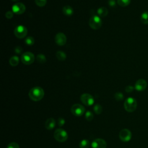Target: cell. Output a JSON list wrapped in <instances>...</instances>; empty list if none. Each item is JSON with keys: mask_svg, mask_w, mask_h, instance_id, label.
I'll return each mask as SVG.
<instances>
[{"mask_svg": "<svg viewBox=\"0 0 148 148\" xmlns=\"http://www.w3.org/2000/svg\"><path fill=\"white\" fill-rule=\"evenodd\" d=\"M27 33L28 31L26 27L22 25L18 26L17 27L15 28L14 30V34L15 36L19 39L24 38L27 35Z\"/></svg>", "mask_w": 148, "mask_h": 148, "instance_id": "cell-5", "label": "cell"}, {"mask_svg": "<svg viewBox=\"0 0 148 148\" xmlns=\"http://www.w3.org/2000/svg\"><path fill=\"white\" fill-rule=\"evenodd\" d=\"M5 16L8 19H11L14 16V12H11V11H8L5 14Z\"/></svg>", "mask_w": 148, "mask_h": 148, "instance_id": "cell-29", "label": "cell"}, {"mask_svg": "<svg viewBox=\"0 0 148 148\" xmlns=\"http://www.w3.org/2000/svg\"><path fill=\"white\" fill-rule=\"evenodd\" d=\"M90 146V142L88 140L83 139L79 143L80 148H88Z\"/></svg>", "mask_w": 148, "mask_h": 148, "instance_id": "cell-21", "label": "cell"}, {"mask_svg": "<svg viewBox=\"0 0 148 148\" xmlns=\"http://www.w3.org/2000/svg\"><path fill=\"white\" fill-rule=\"evenodd\" d=\"M85 117H86V119L88 121H91L93 118H94V116H93V114L91 112H90V110L89 111H87L86 114H85Z\"/></svg>", "mask_w": 148, "mask_h": 148, "instance_id": "cell-26", "label": "cell"}, {"mask_svg": "<svg viewBox=\"0 0 148 148\" xmlns=\"http://www.w3.org/2000/svg\"><path fill=\"white\" fill-rule=\"evenodd\" d=\"M80 100L86 106H91L94 102V100L93 96L89 94H83L80 97Z\"/></svg>", "mask_w": 148, "mask_h": 148, "instance_id": "cell-8", "label": "cell"}, {"mask_svg": "<svg viewBox=\"0 0 148 148\" xmlns=\"http://www.w3.org/2000/svg\"><path fill=\"white\" fill-rule=\"evenodd\" d=\"M19 63V57L16 56H12L10 60V64L13 67L17 66Z\"/></svg>", "mask_w": 148, "mask_h": 148, "instance_id": "cell-18", "label": "cell"}, {"mask_svg": "<svg viewBox=\"0 0 148 148\" xmlns=\"http://www.w3.org/2000/svg\"><path fill=\"white\" fill-rule=\"evenodd\" d=\"M147 82L143 79H140L138 80L135 85V89L139 91H142L145 90L147 87Z\"/></svg>", "mask_w": 148, "mask_h": 148, "instance_id": "cell-13", "label": "cell"}, {"mask_svg": "<svg viewBox=\"0 0 148 148\" xmlns=\"http://www.w3.org/2000/svg\"><path fill=\"white\" fill-rule=\"evenodd\" d=\"M15 52H16V53L19 54V53H20L22 52V48H21L20 46H18V47H16V48H15Z\"/></svg>", "mask_w": 148, "mask_h": 148, "instance_id": "cell-32", "label": "cell"}, {"mask_svg": "<svg viewBox=\"0 0 148 148\" xmlns=\"http://www.w3.org/2000/svg\"><path fill=\"white\" fill-rule=\"evenodd\" d=\"M109 4L110 6L113 7V6L115 5V1H114V0H110L109 3Z\"/></svg>", "mask_w": 148, "mask_h": 148, "instance_id": "cell-33", "label": "cell"}, {"mask_svg": "<svg viewBox=\"0 0 148 148\" xmlns=\"http://www.w3.org/2000/svg\"><path fill=\"white\" fill-rule=\"evenodd\" d=\"M85 111V108L80 104H75L71 107V112L74 116H82Z\"/></svg>", "mask_w": 148, "mask_h": 148, "instance_id": "cell-7", "label": "cell"}, {"mask_svg": "<svg viewBox=\"0 0 148 148\" xmlns=\"http://www.w3.org/2000/svg\"><path fill=\"white\" fill-rule=\"evenodd\" d=\"M108 10L105 7H101L97 10V14L100 17H105L108 15Z\"/></svg>", "mask_w": 148, "mask_h": 148, "instance_id": "cell-16", "label": "cell"}, {"mask_svg": "<svg viewBox=\"0 0 148 148\" xmlns=\"http://www.w3.org/2000/svg\"><path fill=\"white\" fill-rule=\"evenodd\" d=\"M35 2L38 7H42L46 4L47 0H35Z\"/></svg>", "mask_w": 148, "mask_h": 148, "instance_id": "cell-25", "label": "cell"}, {"mask_svg": "<svg viewBox=\"0 0 148 148\" xmlns=\"http://www.w3.org/2000/svg\"><path fill=\"white\" fill-rule=\"evenodd\" d=\"M37 60L40 63H44L46 62V57L44 55L39 54L37 57Z\"/></svg>", "mask_w": 148, "mask_h": 148, "instance_id": "cell-23", "label": "cell"}, {"mask_svg": "<svg viewBox=\"0 0 148 148\" xmlns=\"http://www.w3.org/2000/svg\"><path fill=\"white\" fill-rule=\"evenodd\" d=\"M12 1H14V2H18V1H19V0H12Z\"/></svg>", "mask_w": 148, "mask_h": 148, "instance_id": "cell-34", "label": "cell"}, {"mask_svg": "<svg viewBox=\"0 0 148 148\" xmlns=\"http://www.w3.org/2000/svg\"><path fill=\"white\" fill-rule=\"evenodd\" d=\"M115 98L117 101H121L124 98V95L121 93L117 92L115 94Z\"/></svg>", "mask_w": 148, "mask_h": 148, "instance_id": "cell-27", "label": "cell"}, {"mask_svg": "<svg viewBox=\"0 0 148 148\" xmlns=\"http://www.w3.org/2000/svg\"><path fill=\"white\" fill-rule=\"evenodd\" d=\"M91 146L93 148H106V142L103 139L97 138L93 141Z\"/></svg>", "mask_w": 148, "mask_h": 148, "instance_id": "cell-11", "label": "cell"}, {"mask_svg": "<svg viewBox=\"0 0 148 148\" xmlns=\"http://www.w3.org/2000/svg\"><path fill=\"white\" fill-rule=\"evenodd\" d=\"M134 89V87H132V86H127V87H125V91H126V92H127V93H131V92L133 91Z\"/></svg>", "mask_w": 148, "mask_h": 148, "instance_id": "cell-31", "label": "cell"}, {"mask_svg": "<svg viewBox=\"0 0 148 148\" xmlns=\"http://www.w3.org/2000/svg\"><path fill=\"white\" fill-rule=\"evenodd\" d=\"M54 137L57 141L64 142L68 139L67 132L63 129H57L54 133Z\"/></svg>", "mask_w": 148, "mask_h": 148, "instance_id": "cell-3", "label": "cell"}, {"mask_svg": "<svg viewBox=\"0 0 148 148\" xmlns=\"http://www.w3.org/2000/svg\"><path fill=\"white\" fill-rule=\"evenodd\" d=\"M89 25L93 30H98L102 26V20L100 16L94 15L89 20Z\"/></svg>", "mask_w": 148, "mask_h": 148, "instance_id": "cell-4", "label": "cell"}, {"mask_svg": "<svg viewBox=\"0 0 148 148\" xmlns=\"http://www.w3.org/2000/svg\"><path fill=\"white\" fill-rule=\"evenodd\" d=\"M7 148H20V147H19V145L17 143L11 142L8 145Z\"/></svg>", "mask_w": 148, "mask_h": 148, "instance_id": "cell-28", "label": "cell"}, {"mask_svg": "<svg viewBox=\"0 0 148 148\" xmlns=\"http://www.w3.org/2000/svg\"><path fill=\"white\" fill-rule=\"evenodd\" d=\"M140 21L144 25H148V11H145L142 14Z\"/></svg>", "mask_w": 148, "mask_h": 148, "instance_id": "cell-17", "label": "cell"}, {"mask_svg": "<svg viewBox=\"0 0 148 148\" xmlns=\"http://www.w3.org/2000/svg\"><path fill=\"white\" fill-rule=\"evenodd\" d=\"M131 2V0H117V4L121 7L128 6Z\"/></svg>", "mask_w": 148, "mask_h": 148, "instance_id": "cell-20", "label": "cell"}, {"mask_svg": "<svg viewBox=\"0 0 148 148\" xmlns=\"http://www.w3.org/2000/svg\"><path fill=\"white\" fill-rule=\"evenodd\" d=\"M45 128L48 130L53 129L56 125V121L53 118L48 119L45 122Z\"/></svg>", "mask_w": 148, "mask_h": 148, "instance_id": "cell-14", "label": "cell"}, {"mask_svg": "<svg viewBox=\"0 0 148 148\" xmlns=\"http://www.w3.org/2000/svg\"><path fill=\"white\" fill-rule=\"evenodd\" d=\"M131 132L128 129H123L119 133V138L123 142H128L131 138Z\"/></svg>", "mask_w": 148, "mask_h": 148, "instance_id": "cell-10", "label": "cell"}, {"mask_svg": "<svg viewBox=\"0 0 148 148\" xmlns=\"http://www.w3.org/2000/svg\"><path fill=\"white\" fill-rule=\"evenodd\" d=\"M58 124H59V126H60V127L63 126L65 124V120L61 117L59 118L58 120Z\"/></svg>", "mask_w": 148, "mask_h": 148, "instance_id": "cell-30", "label": "cell"}, {"mask_svg": "<svg viewBox=\"0 0 148 148\" xmlns=\"http://www.w3.org/2000/svg\"><path fill=\"white\" fill-rule=\"evenodd\" d=\"M63 14L67 16H71L74 14V10L70 6H65L63 9Z\"/></svg>", "mask_w": 148, "mask_h": 148, "instance_id": "cell-15", "label": "cell"}, {"mask_svg": "<svg viewBox=\"0 0 148 148\" xmlns=\"http://www.w3.org/2000/svg\"><path fill=\"white\" fill-rule=\"evenodd\" d=\"M26 11L25 5L20 3H17L12 6V12L16 15L23 14Z\"/></svg>", "mask_w": 148, "mask_h": 148, "instance_id": "cell-9", "label": "cell"}, {"mask_svg": "<svg viewBox=\"0 0 148 148\" xmlns=\"http://www.w3.org/2000/svg\"><path fill=\"white\" fill-rule=\"evenodd\" d=\"M55 42L59 46H63L66 44L67 38L64 34L59 33L55 37Z\"/></svg>", "mask_w": 148, "mask_h": 148, "instance_id": "cell-12", "label": "cell"}, {"mask_svg": "<svg viewBox=\"0 0 148 148\" xmlns=\"http://www.w3.org/2000/svg\"><path fill=\"white\" fill-rule=\"evenodd\" d=\"M34 39L32 37H29L25 40V43L29 46L33 45L34 44Z\"/></svg>", "mask_w": 148, "mask_h": 148, "instance_id": "cell-24", "label": "cell"}, {"mask_svg": "<svg viewBox=\"0 0 148 148\" xmlns=\"http://www.w3.org/2000/svg\"><path fill=\"white\" fill-rule=\"evenodd\" d=\"M21 60L25 65H30L33 64L35 60L34 55L31 52H26L22 56Z\"/></svg>", "mask_w": 148, "mask_h": 148, "instance_id": "cell-6", "label": "cell"}, {"mask_svg": "<svg viewBox=\"0 0 148 148\" xmlns=\"http://www.w3.org/2000/svg\"><path fill=\"white\" fill-rule=\"evenodd\" d=\"M44 91L42 88L40 87H34L32 88L29 93L31 100L34 101H39L41 100L44 97Z\"/></svg>", "mask_w": 148, "mask_h": 148, "instance_id": "cell-1", "label": "cell"}, {"mask_svg": "<svg viewBox=\"0 0 148 148\" xmlns=\"http://www.w3.org/2000/svg\"><path fill=\"white\" fill-rule=\"evenodd\" d=\"M124 109L128 112H132L135 110L137 107V102L136 100L132 97L127 98L124 104Z\"/></svg>", "mask_w": 148, "mask_h": 148, "instance_id": "cell-2", "label": "cell"}, {"mask_svg": "<svg viewBox=\"0 0 148 148\" xmlns=\"http://www.w3.org/2000/svg\"><path fill=\"white\" fill-rule=\"evenodd\" d=\"M56 57L59 60L64 61L66 59L67 56L64 52H63L62 51H58L56 53Z\"/></svg>", "mask_w": 148, "mask_h": 148, "instance_id": "cell-19", "label": "cell"}, {"mask_svg": "<svg viewBox=\"0 0 148 148\" xmlns=\"http://www.w3.org/2000/svg\"><path fill=\"white\" fill-rule=\"evenodd\" d=\"M93 109H94V111L95 112V113L97 115H100L102 113V107L99 105V104H97L95 105L94 108H93Z\"/></svg>", "mask_w": 148, "mask_h": 148, "instance_id": "cell-22", "label": "cell"}]
</instances>
